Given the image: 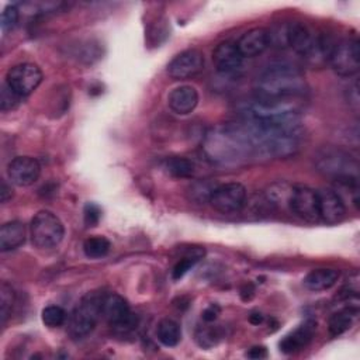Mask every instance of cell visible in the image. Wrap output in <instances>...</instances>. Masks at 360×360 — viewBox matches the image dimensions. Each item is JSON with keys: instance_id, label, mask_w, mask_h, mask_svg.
Here are the masks:
<instances>
[{"instance_id": "cell-27", "label": "cell", "mask_w": 360, "mask_h": 360, "mask_svg": "<svg viewBox=\"0 0 360 360\" xmlns=\"http://www.w3.org/2000/svg\"><path fill=\"white\" fill-rule=\"evenodd\" d=\"M14 290L11 288V285L6 281L1 283L0 285V319H1V325L6 323V321L8 319L13 305H14Z\"/></svg>"}, {"instance_id": "cell-31", "label": "cell", "mask_w": 360, "mask_h": 360, "mask_svg": "<svg viewBox=\"0 0 360 360\" xmlns=\"http://www.w3.org/2000/svg\"><path fill=\"white\" fill-rule=\"evenodd\" d=\"M20 100L21 97L15 94L6 83L1 86V100H0L1 111H8L15 108L20 104Z\"/></svg>"}, {"instance_id": "cell-7", "label": "cell", "mask_w": 360, "mask_h": 360, "mask_svg": "<svg viewBox=\"0 0 360 360\" xmlns=\"http://www.w3.org/2000/svg\"><path fill=\"white\" fill-rule=\"evenodd\" d=\"M42 82V72L35 63L14 65L6 75V84L21 98L31 94Z\"/></svg>"}, {"instance_id": "cell-30", "label": "cell", "mask_w": 360, "mask_h": 360, "mask_svg": "<svg viewBox=\"0 0 360 360\" xmlns=\"http://www.w3.org/2000/svg\"><path fill=\"white\" fill-rule=\"evenodd\" d=\"M201 255L202 253H197V255H188V256H186V257H183V259H180L177 263H176V266L173 267V271H172V277L174 278V280H179V278H181L197 262H198V259L201 257Z\"/></svg>"}, {"instance_id": "cell-23", "label": "cell", "mask_w": 360, "mask_h": 360, "mask_svg": "<svg viewBox=\"0 0 360 360\" xmlns=\"http://www.w3.org/2000/svg\"><path fill=\"white\" fill-rule=\"evenodd\" d=\"M156 336L162 345L167 347H173L179 345L181 339L180 325L170 318H165L156 326Z\"/></svg>"}, {"instance_id": "cell-32", "label": "cell", "mask_w": 360, "mask_h": 360, "mask_svg": "<svg viewBox=\"0 0 360 360\" xmlns=\"http://www.w3.org/2000/svg\"><path fill=\"white\" fill-rule=\"evenodd\" d=\"M83 214H84V224L87 226H96L98 224V221H100L101 210L96 204L89 202V204H86Z\"/></svg>"}, {"instance_id": "cell-2", "label": "cell", "mask_w": 360, "mask_h": 360, "mask_svg": "<svg viewBox=\"0 0 360 360\" xmlns=\"http://www.w3.org/2000/svg\"><path fill=\"white\" fill-rule=\"evenodd\" d=\"M305 90L307 82L302 73L287 63L269 66L257 79V94L262 98L294 100Z\"/></svg>"}, {"instance_id": "cell-4", "label": "cell", "mask_w": 360, "mask_h": 360, "mask_svg": "<svg viewBox=\"0 0 360 360\" xmlns=\"http://www.w3.org/2000/svg\"><path fill=\"white\" fill-rule=\"evenodd\" d=\"M31 240L39 249H52L58 246L65 235L62 221L51 211L42 210L31 219Z\"/></svg>"}, {"instance_id": "cell-35", "label": "cell", "mask_w": 360, "mask_h": 360, "mask_svg": "<svg viewBox=\"0 0 360 360\" xmlns=\"http://www.w3.org/2000/svg\"><path fill=\"white\" fill-rule=\"evenodd\" d=\"M218 312H219V308L217 305H211L208 307L204 312H202V319L205 322H212L217 316H218Z\"/></svg>"}, {"instance_id": "cell-14", "label": "cell", "mask_w": 360, "mask_h": 360, "mask_svg": "<svg viewBox=\"0 0 360 360\" xmlns=\"http://www.w3.org/2000/svg\"><path fill=\"white\" fill-rule=\"evenodd\" d=\"M318 35H315L302 22L287 24V45L291 46L297 53L308 58L315 48Z\"/></svg>"}, {"instance_id": "cell-12", "label": "cell", "mask_w": 360, "mask_h": 360, "mask_svg": "<svg viewBox=\"0 0 360 360\" xmlns=\"http://www.w3.org/2000/svg\"><path fill=\"white\" fill-rule=\"evenodd\" d=\"M7 174L11 183L20 187H28L38 180L41 165L31 156H17L8 163Z\"/></svg>"}, {"instance_id": "cell-18", "label": "cell", "mask_w": 360, "mask_h": 360, "mask_svg": "<svg viewBox=\"0 0 360 360\" xmlns=\"http://www.w3.org/2000/svg\"><path fill=\"white\" fill-rule=\"evenodd\" d=\"M315 326L316 325L312 321H307L300 325L295 330H292L280 342V350L284 353H295L304 349L311 342L315 333Z\"/></svg>"}, {"instance_id": "cell-24", "label": "cell", "mask_w": 360, "mask_h": 360, "mask_svg": "<svg viewBox=\"0 0 360 360\" xmlns=\"http://www.w3.org/2000/svg\"><path fill=\"white\" fill-rule=\"evenodd\" d=\"M217 183L205 179V180H197L194 183H191V186L188 187V197L190 200H193L197 204H204V202H210V198L214 193V190L217 188Z\"/></svg>"}, {"instance_id": "cell-22", "label": "cell", "mask_w": 360, "mask_h": 360, "mask_svg": "<svg viewBox=\"0 0 360 360\" xmlns=\"http://www.w3.org/2000/svg\"><path fill=\"white\" fill-rule=\"evenodd\" d=\"M357 307H347V308H343L338 312H335L330 318H329V323H328V328H329V333L332 336H338V335H342L345 333L346 330H349L356 318H357Z\"/></svg>"}, {"instance_id": "cell-37", "label": "cell", "mask_w": 360, "mask_h": 360, "mask_svg": "<svg viewBox=\"0 0 360 360\" xmlns=\"http://www.w3.org/2000/svg\"><path fill=\"white\" fill-rule=\"evenodd\" d=\"M249 321H250V323H253V325H259V323L263 322V315L259 314V312H253V314H250Z\"/></svg>"}, {"instance_id": "cell-13", "label": "cell", "mask_w": 360, "mask_h": 360, "mask_svg": "<svg viewBox=\"0 0 360 360\" xmlns=\"http://www.w3.org/2000/svg\"><path fill=\"white\" fill-rule=\"evenodd\" d=\"M318 208L319 219L326 224H338L346 215L345 200L330 188L318 190Z\"/></svg>"}, {"instance_id": "cell-25", "label": "cell", "mask_w": 360, "mask_h": 360, "mask_svg": "<svg viewBox=\"0 0 360 360\" xmlns=\"http://www.w3.org/2000/svg\"><path fill=\"white\" fill-rule=\"evenodd\" d=\"M111 249V243L104 236H91L84 240L83 252L90 259H100L105 256Z\"/></svg>"}, {"instance_id": "cell-10", "label": "cell", "mask_w": 360, "mask_h": 360, "mask_svg": "<svg viewBox=\"0 0 360 360\" xmlns=\"http://www.w3.org/2000/svg\"><path fill=\"white\" fill-rule=\"evenodd\" d=\"M290 210L307 222L315 224L321 221L316 190L307 186H294L290 200Z\"/></svg>"}, {"instance_id": "cell-9", "label": "cell", "mask_w": 360, "mask_h": 360, "mask_svg": "<svg viewBox=\"0 0 360 360\" xmlns=\"http://www.w3.org/2000/svg\"><path fill=\"white\" fill-rule=\"evenodd\" d=\"M210 204L221 214L239 212L246 204V188L240 183L218 184L210 198Z\"/></svg>"}, {"instance_id": "cell-21", "label": "cell", "mask_w": 360, "mask_h": 360, "mask_svg": "<svg viewBox=\"0 0 360 360\" xmlns=\"http://www.w3.org/2000/svg\"><path fill=\"white\" fill-rule=\"evenodd\" d=\"M294 186L285 181H277L267 187L264 191V200L270 207L274 208H290V200Z\"/></svg>"}, {"instance_id": "cell-28", "label": "cell", "mask_w": 360, "mask_h": 360, "mask_svg": "<svg viewBox=\"0 0 360 360\" xmlns=\"http://www.w3.org/2000/svg\"><path fill=\"white\" fill-rule=\"evenodd\" d=\"M41 318L48 328H59L66 321V312L59 305H48L42 309Z\"/></svg>"}, {"instance_id": "cell-17", "label": "cell", "mask_w": 360, "mask_h": 360, "mask_svg": "<svg viewBox=\"0 0 360 360\" xmlns=\"http://www.w3.org/2000/svg\"><path fill=\"white\" fill-rule=\"evenodd\" d=\"M167 104L176 114H190L198 104V91L193 86H179L169 93Z\"/></svg>"}, {"instance_id": "cell-36", "label": "cell", "mask_w": 360, "mask_h": 360, "mask_svg": "<svg viewBox=\"0 0 360 360\" xmlns=\"http://www.w3.org/2000/svg\"><path fill=\"white\" fill-rule=\"evenodd\" d=\"M11 195H13V190H11V187H10L6 181H3V183H1V191H0L1 201H3V202H6L8 198H11Z\"/></svg>"}, {"instance_id": "cell-1", "label": "cell", "mask_w": 360, "mask_h": 360, "mask_svg": "<svg viewBox=\"0 0 360 360\" xmlns=\"http://www.w3.org/2000/svg\"><path fill=\"white\" fill-rule=\"evenodd\" d=\"M202 148L207 156L219 165H239L255 156L242 121L212 128L207 132Z\"/></svg>"}, {"instance_id": "cell-6", "label": "cell", "mask_w": 360, "mask_h": 360, "mask_svg": "<svg viewBox=\"0 0 360 360\" xmlns=\"http://www.w3.org/2000/svg\"><path fill=\"white\" fill-rule=\"evenodd\" d=\"M316 166L322 173L335 177V180L357 177V162L343 150L323 149L316 156Z\"/></svg>"}, {"instance_id": "cell-34", "label": "cell", "mask_w": 360, "mask_h": 360, "mask_svg": "<svg viewBox=\"0 0 360 360\" xmlns=\"http://www.w3.org/2000/svg\"><path fill=\"white\" fill-rule=\"evenodd\" d=\"M246 356L250 359H264L267 356V350L263 346H255L246 353Z\"/></svg>"}, {"instance_id": "cell-5", "label": "cell", "mask_w": 360, "mask_h": 360, "mask_svg": "<svg viewBox=\"0 0 360 360\" xmlns=\"http://www.w3.org/2000/svg\"><path fill=\"white\" fill-rule=\"evenodd\" d=\"M328 62L342 77H352L360 69V48L357 38H346L333 44Z\"/></svg>"}, {"instance_id": "cell-15", "label": "cell", "mask_w": 360, "mask_h": 360, "mask_svg": "<svg viewBox=\"0 0 360 360\" xmlns=\"http://www.w3.org/2000/svg\"><path fill=\"white\" fill-rule=\"evenodd\" d=\"M269 45H270V32L267 28H263V27H256L246 31L236 42V46L243 58L257 56L262 52H264Z\"/></svg>"}, {"instance_id": "cell-29", "label": "cell", "mask_w": 360, "mask_h": 360, "mask_svg": "<svg viewBox=\"0 0 360 360\" xmlns=\"http://www.w3.org/2000/svg\"><path fill=\"white\" fill-rule=\"evenodd\" d=\"M20 18V10L17 8V6L14 4H8L3 8L1 11V20H0V25H1V31L7 32L10 30H13Z\"/></svg>"}, {"instance_id": "cell-20", "label": "cell", "mask_w": 360, "mask_h": 360, "mask_svg": "<svg viewBox=\"0 0 360 360\" xmlns=\"http://www.w3.org/2000/svg\"><path fill=\"white\" fill-rule=\"evenodd\" d=\"M338 278L339 271L335 269H315L305 276L304 285L311 291H323L333 287Z\"/></svg>"}, {"instance_id": "cell-26", "label": "cell", "mask_w": 360, "mask_h": 360, "mask_svg": "<svg viewBox=\"0 0 360 360\" xmlns=\"http://www.w3.org/2000/svg\"><path fill=\"white\" fill-rule=\"evenodd\" d=\"M165 167L174 177H190L194 173V163L190 159L181 156L169 158L165 162Z\"/></svg>"}, {"instance_id": "cell-8", "label": "cell", "mask_w": 360, "mask_h": 360, "mask_svg": "<svg viewBox=\"0 0 360 360\" xmlns=\"http://www.w3.org/2000/svg\"><path fill=\"white\" fill-rule=\"evenodd\" d=\"M103 318L115 329L125 332L136 328L138 318L131 312V308L120 294H107L103 302Z\"/></svg>"}, {"instance_id": "cell-16", "label": "cell", "mask_w": 360, "mask_h": 360, "mask_svg": "<svg viewBox=\"0 0 360 360\" xmlns=\"http://www.w3.org/2000/svg\"><path fill=\"white\" fill-rule=\"evenodd\" d=\"M212 62L218 72L221 73H232L242 66L243 56L239 52L236 44L225 41L217 45L212 52Z\"/></svg>"}, {"instance_id": "cell-19", "label": "cell", "mask_w": 360, "mask_h": 360, "mask_svg": "<svg viewBox=\"0 0 360 360\" xmlns=\"http://www.w3.org/2000/svg\"><path fill=\"white\" fill-rule=\"evenodd\" d=\"M25 242V226L20 221H10L3 224L0 229V249L10 252L20 248Z\"/></svg>"}, {"instance_id": "cell-33", "label": "cell", "mask_w": 360, "mask_h": 360, "mask_svg": "<svg viewBox=\"0 0 360 360\" xmlns=\"http://www.w3.org/2000/svg\"><path fill=\"white\" fill-rule=\"evenodd\" d=\"M347 101H349V105L357 112L359 111V105H360V98H359V83L354 82L349 89H347Z\"/></svg>"}, {"instance_id": "cell-11", "label": "cell", "mask_w": 360, "mask_h": 360, "mask_svg": "<svg viewBox=\"0 0 360 360\" xmlns=\"http://www.w3.org/2000/svg\"><path fill=\"white\" fill-rule=\"evenodd\" d=\"M204 69V55L198 49L180 52L167 66V73L174 80H186L197 76Z\"/></svg>"}, {"instance_id": "cell-3", "label": "cell", "mask_w": 360, "mask_h": 360, "mask_svg": "<svg viewBox=\"0 0 360 360\" xmlns=\"http://www.w3.org/2000/svg\"><path fill=\"white\" fill-rule=\"evenodd\" d=\"M104 298L103 291H90L82 297L69 321V332L73 338H84L94 329L103 312Z\"/></svg>"}]
</instances>
